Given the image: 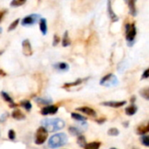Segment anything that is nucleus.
<instances>
[{"label":"nucleus","mask_w":149,"mask_h":149,"mask_svg":"<svg viewBox=\"0 0 149 149\" xmlns=\"http://www.w3.org/2000/svg\"><path fill=\"white\" fill-rule=\"evenodd\" d=\"M58 42H59V38H58V35H54V37H53V42H52V45H53V46H55V45H57L58 44Z\"/></svg>","instance_id":"obj_33"},{"label":"nucleus","mask_w":149,"mask_h":149,"mask_svg":"<svg viewBox=\"0 0 149 149\" xmlns=\"http://www.w3.org/2000/svg\"><path fill=\"white\" fill-rule=\"evenodd\" d=\"M68 138L65 134H56L52 135L48 141V147L50 148H58L65 146L67 143Z\"/></svg>","instance_id":"obj_2"},{"label":"nucleus","mask_w":149,"mask_h":149,"mask_svg":"<svg viewBox=\"0 0 149 149\" xmlns=\"http://www.w3.org/2000/svg\"><path fill=\"white\" fill-rule=\"evenodd\" d=\"M100 84L105 86H115L118 84V79L117 77L112 73H109L106 76H104L101 80L100 81Z\"/></svg>","instance_id":"obj_6"},{"label":"nucleus","mask_w":149,"mask_h":149,"mask_svg":"<svg viewBox=\"0 0 149 149\" xmlns=\"http://www.w3.org/2000/svg\"><path fill=\"white\" fill-rule=\"evenodd\" d=\"M20 105L26 111H31V103L29 100H23V101L20 102Z\"/></svg>","instance_id":"obj_28"},{"label":"nucleus","mask_w":149,"mask_h":149,"mask_svg":"<svg viewBox=\"0 0 149 149\" xmlns=\"http://www.w3.org/2000/svg\"><path fill=\"white\" fill-rule=\"evenodd\" d=\"M48 137V131L43 126L38 127L35 134V144L42 145L45 142Z\"/></svg>","instance_id":"obj_3"},{"label":"nucleus","mask_w":149,"mask_h":149,"mask_svg":"<svg viewBox=\"0 0 149 149\" xmlns=\"http://www.w3.org/2000/svg\"><path fill=\"white\" fill-rule=\"evenodd\" d=\"M19 21H20L19 18H17V19H16L15 21H13V22L10 24V26H9V28H8V31H13L14 29H16V27L17 26Z\"/></svg>","instance_id":"obj_31"},{"label":"nucleus","mask_w":149,"mask_h":149,"mask_svg":"<svg viewBox=\"0 0 149 149\" xmlns=\"http://www.w3.org/2000/svg\"><path fill=\"white\" fill-rule=\"evenodd\" d=\"M100 142H99V141H94V142H91V143H89V144H86V147H85V148L86 149H98L100 148Z\"/></svg>","instance_id":"obj_22"},{"label":"nucleus","mask_w":149,"mask_h":149,"mask_svg":"<svg viewBox=\"0 0 149 149\" xmlns=\"http://www.w3.org/2000/svg\"><path fill=\"white\" fill-rule=\"evenodd\" d=\"M135 3H136V0H127V3L128 5L129 11L132 16H136V13H137Z\"/></svg>","instance_id":"obj_13"},{"label":"nucleus","mask_w":149,"mask_h":149,"mask_svg":"<svg viewBox=\"0 0 149 149\" xmlns=\"http://www.w3.org/2000/svg\"><path fill=\"white\" fill-rule=\"evenodd\" d=\"M148 78H149V67L147 70H145V72H143V74H142V76H141V79H148Z\"/></svg>","instance_id":"obj_34"},{"label":"nucleus","mask_w":149,"mask_h":149,"mask_svg":"<svg viewBox=\"0 0 149 149\" xmlns=\"http://www.w3.org/2000/svg\"><path fill=\"white\" fill-rule=\"evenodd\" d=\"M71 44V41H70V38H69V36H68V31H65L64 35H63V39H62V45L64 47H66L68 45H70Z\"/></svg>","instance_id":"obj_20"},{"label":"nucleus","mask_w":149,"mask_h":149,"mask_svg":"<svg viewBox=\"0 0 149 149\" xmlns=\"http://www.w3.org/2000/svg\"><path fill=\"white\" fill-rule=\"evenodd\" d=\"M141 143L146 146V147H149V135H145L143 134L141 137Z\"/></svg>","instance_id":"obj_29"},{"label":"nucleus","mask_w":149,"mask_h":149,"mask_svg":"<svg viewBox=\"0 0 149 149\" xmlns=\"http://www.w3.org/2000/svg\"><path fill=\"white\" fill-rule=\"evenodd\" d=\"M26 0H11L10 6L11 7H19L23 4H24Z\"/></svg>","instance_id":"obj_27"},{"label":"nucleus","mask_w":149,"mask_h":149,"mask_svg":"<svg viewBox=\"0 0 149 149\" xmlns=\"http://www.w3.org/2000/svg\"><path fill=\"white\" fill-rule=\"evenodd\" d=\"M53 67L56 71L59 72H67L70 68L69 65L65 62H58L57 64H54L53 65Z\"/></svg>","instance_id":"obj_9"},{"label":"nucleus","mask_w":149,"mask_h":149,"mask_svg":"<svg viewBox=\"0 0 149 149\" xmlns=\"http://www.w3.org/2000/svg\"><path fill=\"white\" fill-rule=\"evenodd\" d=\"M71 115H72V118L76 120L77 121H86V118L82 116L81 114H79V113H72Z\"/></svg>","instance_id":"obj_25"},{"label":"nucleus","mask_w":149,"mask_h":149,"mask_svg":"<svg viewBox=\"0 0 149 149\" xmlns=\"http://www.w3.org/2000/svg\"><path fill=\"white\" fill-rule=\"evenodd\" d=\"M137 111H138V108H137V107L135 105H131L128 107H127L126 110H125L127 115H128V116H133L134 114H135V113Z\"/></svg>","instance_id":"obj_18"},{"label":"nucleus","mask_w":149,"mask_h":149,"mask_svg":"<svg viewBox=\"0 0 149 149\" xmlns=\"http://www.w3.org/2000/svg\"><path fill=\"white\" fill-rule=\"evenodd\" d=\"M8 137L10 141H14L16 138V133L14 132V130H10L8 133Z\"/></svg>","instance_id":"obj_32"},{"label":"nucleus","mask_w":149,"mask_h":149,"mask_svg":"<svg viewBox=\"0 0 149 149\" xmlns=\"http://www.w3.org/2000/svg\"><path fill=\"white\" fill-rule=\"evenodd\" d=\"M35 101L39 104V105H44V106H47V105H50L52 100V99H49V98H36L35 99Z\"/></svg>","instance_id":"obj_17"},{"label":"nucleus","mask_w":149,"mask_h":149,"mask_svg":"<svg viewBox=\"0 0 149 149\" xmlns=\"http://www.w3.org/2000/svg\"><path fill=\"white\" fill-rule=\"evenodd\" d=\"M127 104V101H107V102H103L101 103V105L106 106V107H113V108H119L123 107L124 105Z\"/></svg>","instance_id":"obj_10"},{"label":"nucleus","mask_w":149,"mask_h":149,"mask_svg":"<svg viewBox=\"0 0 149 149\" xmlns=\"http://www.w3.org/2000/svg\"><path fill=\"white\" fill-rule=\"evenodd\" d=\"M149 133V121L146 125H141L137 128V134L140 135H143Z\"/></svg>","instance_id":"obj_14"},{"label":"nucleus","mask_w":149,"mask_h":149,"mask_svg":"<svg viewBox=\"0 0 149 149\" xmlns=\"http://www.w3.org/2000/svg\"><path fill=\"white\" fill-rule=\"evenodd\" d=\"M41 125L44 127H45V129L48 132L53 133V132H57L64 128L65 126V123L62 119L56 118V119H45L41 120Z\"/></svg>","instance_id":"obj_1"},{"label":"nucleus","mask_w":149,"mask_h":149,"mask_svg":"<svg viewBox=\"0 0 149 149\" xmlns=\"http://www.w3.org/2000/svg\"><path fill=\"white\" fill-rule=\"evenodd\" d=\"M77 111H79L85 114H87L88 116H92V117H95L96 116V112L91 108V107H79L77 108Z\"/></svg>","instance_id":"obj_11"},{"label":"nucleus","mask_w":149,"mask_h":149,"mask_svg":"<svg viewBox=\"0 0 149 149\" xmlns=\"http://www.w3.org/2000/svg\"><path fill=\"white\" fill-rule=\"evenodd\" d=\"M107 12H108V16L109 17L111 18V20L113 22H115V21H118V17L117 15L114 13V11L113 10V8H112V3H111V0H107Z\"/></svg>","instance_id":"obj_12"},{"label":"nucleus","mask_w":149,"mask_h":149,"mask_svg":"<svg viewBox=\"0 0 149 149\" xmlns=\"http://www.w3.org/2000/svg\"><path fill=\"white\" fill-rule=\"evenodd\" d=\"M77 142H78L79 146H80L81 148H85V147H86V138H85V137H84L82 134H80V135H79V136H78Z\"/></svg>","instance_id":"obj_26"},{"label":"nucleus","mask_w":149,"mask_h":149,"mask_svg":"<svg viewBox=\"0 0 149 149\" xmlns=\"http://www.w3.org/2000/svg\"><path fill=\"white\" fill-rule=\"evenodd\" d=\"M58 110V107L57 106H52L47 105L46 107H43L41 110V114L43 115H49V114H55Z\"/></svg>","instance_id":"obj_8"},{"label":"nucleus","mask_w":149,"mask_h":149,"mask_svg":"<svg viewBox=\"0 0 149 149\" xmlns=\"http://www.w3.org/2000/svg\"><path fill=\"white\" fill-rule=\"evenodd\" d=\"M82 82H83V80H82L81 79H76V80H75L74 82H72V83H65V84L64 85V86H63V87L66 88V87L77 86L80 85V84H81Z\"/></svg>","instance_id":"obj_23"},{"label":"nucleus","mask_w":149,"mask_h":149,"mask_svg":"<svg viewBox=\"0 0 149 149\" xmlns=\"http://www.w3.org/2000/svg\"><path fill=\"white\" fill-rule=\"evenodd\" d=\"M40 18H41V17L39 14H31V15L24 17L22 19L21 24L23 26H31V25H33L34 24H36L37 22H38L40 20Z\"/></svg>","instance_id":"obj_4"},{"label":"nucleus","mask_w":149,"mask_h":149,"mask_svg":"<svg viewBox=\"0 0 149 149\" xmlns=\"http://www.w3.org/2000/svg\"><path fill=\"white\" fill-rule=\"evenodd\" d=\"M105 120H106V119H102V120H97V122L100 124V123H104V122H105Z\"/></svg>","instance_id":"obj_37"},{"label":"nucleus","mask_w":149,"mask_h":149,"mask_svg":"<svg viewBox=\"0 0 149 149\" xmlns=\"http://www.w3.org/2000/svg\"><path fill=\"white\" fill-rule=\"evenodd\" d=\"M140 95H141L143 99H145V100H149V86L141 89V90H140Z\"/></svg>","instance_id":"obj_21"},{"label":"nucleus","mask_w":149,"mask_h":149,"mask_svg":"<svg viewBox=\"0 0 149 149\" xmlns=\"http://www.w3.org/2000/svg\"><path fill=\"white\" fill-rule=\"evenodd\" d=\"M7 117H8V113H3V114L2 115V117L0 118V122H3Z\"/></svg>","instance_id":"obj_36"},{"label":"nucleus","mask_w":149,"mask_h":149,"mask_svg":"<svg viewBox=\"0 0 149 149\" xmlns=\"http://www.w3.org/2000/svg\"><path fill=\"white\" fill-rule=\"evenodd\" d=\"M22 50H23V53L25 56H31L32 54V48H31V45L30 40H28V39L23 40Z\"/></svg>","instance_id":"obj_7"},{"label":"nucleus","mask_w":149,"mask_h":149,"mask_svg":"<svg viewBox=\"0 0 149 149\" xmlns=\"http://www.w3.org/2000/svg\"><path fill=\"white\" fill-rule=\"evenodd\" d=\"M107 134H108V135H110V136H117V135H119L120 131H119L117 128L112 127V128H110V129L108 130Z\"/></svg>","instance_id":"obj_30"},{"label":"nucleus","mask_w":149,"mask_h":149,"mask_svg":"<svg viewBox=\"0 0 149 149\" xmlns=\"http://www.w3.org/2000/svg\"><path fill=\"white\" fill-rule=\"evenodd\" d=\"M136 36V26L134 23L126 24V38L129 43H132Z\"/></svg>","instance_id":"obj_5"},{"label":"nucleus","mask_w":149,"mask_h":149,"mask_svg":"<svg viewBox=\"0 0 149 149\" xmlns=\"http://www.w3.org/2000/svg\"><path fill=\"white\" fill-rule=\"evenodd\" d=\"M39 29L43 35H46L47 33V22L45 18H40L39 20Z\"/></svg>","instance_id":"obj_15"},{"label":"nucleus","mask_w":149,"mask_h":149,"mask_svg":"<svg viewBox=\"0 0 149 149\" xmlns=\"http://www.w3.org/2000/svg\"><path fill=\"white\" fill-rule=\"evenodd\" d=\"M68 131L72 135H74V136H79L82 134V132H83L79 127H70Z\"/></svg>","instance_id":"obj_19"},{"label":"nucleus","mask_w":149,"mask_h":149,"mask_svg":"<svg viewBox=\"0 0 149 149\" xmlns=\"http://www.w3.org/2000/svg\"><path fill=\"white\" fill-rule=\"evenodd\" d=\"M6 12H7V10H0V22L3 20V17H4V15L6 14Z\"/></svg>","instance_id":"obj_35"},{"label":"nucleus","mask_w":149,"mask_h":149,"mask_svg":"<svg viewBox=\"0 0 149 149\" xmlns=\"http://www.w3.org/2000/svg\"><path fill=\"white\" fill-rule=\"evenodd\" d=\"M3 72L2 71V70H0V74H3V75H5V73H3Z\"/></svg>","instance_id":"obj_39"},{"label":"nucleus","mask_w":149,"mask_h":149,"mask_svg":"<svg viewBox=\"0 0 149 149\" xmlns=\"http://www.w3.org/2000/svg\"><path fill=\"white\" fill-rule=\"evenodd\" d=\"M1 95H2L3 99L6 102H9V103L10 104V106L16 105V104H14V101L12 100V99L10 97V95H9L7 93H5V92H1Z\"/></svg>","instance_id":"obj_24"},{"label":"nucleus","mask_w":149,"mask_h":149,"mask_svg":"<svg viewBox=\"0 0 149 149\" xmlns=\"http://www.w3.org/2000/svg\"><path fill=\"white\" fill-rule=\"evenodd\" d=\"M11 116L13 119L15 120H24L25 119V115L18 109H16L12 112L11 113Z\"/></svg>","instance_id":"obj_16"},{"label":"nucleus","mask_w":149,"mask_h":149,"mask_svg":"<svg viewBox=\"0 0 149 149\" xmlns=\"http://www.w3.org/2000/svg\"><path fill=\"white\" fill-rule=\"evenodd\" d=\"M135 100H136V97H135V96H133V97L131 98V102L134 103V102L135 101Z\"/></svg>","instance_id":"obj_38"}]
</instances>
